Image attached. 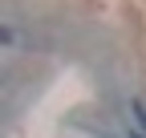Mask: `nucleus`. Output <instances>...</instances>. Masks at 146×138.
Wrapping results in <instances>:
<instances>
[]
</instances>
